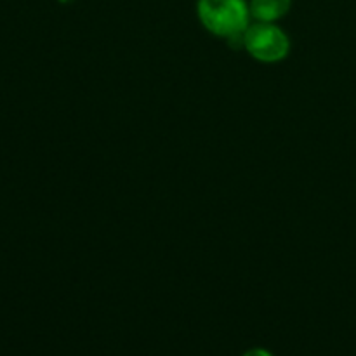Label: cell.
<instances>
[{
  "mask_svg": "<svg viewBox=\"0 0 356 356\" xmlns=\"http://www.w3.org/2000/svg\"><path fill=\"white\" fill-rule=\"evenodd\" d=\"M292 0H252L250 2V14L257 21L273 23L289 13Z\"/></svg>",
  "mask_w": 356,
  "mask_h": 356,
  "instance_id": "3957f363",
  "label": "cell"
},
{
  "mask_svg": "<svg viewBox=\"0 0 356 356\" xmlns=\"http://www.w3.org/2000/svg\"><path fill=\"white\" fill-rule=\"evenodd\" d=\"M245 0H198V17L205 30L226 40H240L249 28Z\"/></svg>",
  "mask_w": 356,
  "mask_h": 356,
  "instance_id": "6da1fadb",
  "label": "cell"
},
{
  "mask_svg": "<svg viewBox=\"0 0 356 356\" xmlns=\"http://www.w3.org/2000/svg\"><path fill=\"white\" fill-rule=\"evenodd\" d=\"M242 45L252 58L263 63L282 61L291 51V40L282 28L273 23L257 21L250 24L242 38Z\"/></svg>",
  "mask_w": 356,
  "mask_h": 356,
  "instance_id": "7a4b0ae2",
  "label": "cell"
},
{
  "mask_svg": "<svg viewBox=\"0 0 356 356\" xmlns=\"http://www.w3.org/2000/svg\"><path fill=\"white\" fill-rule=\"evenodd\" d=\"M243 356H271V355L268 353V351H264V350H252V351H249V353H245Z\"/></svg>",
  "mask_w": 356,
  "mask_h": 356,
  "instance_id": "277c9868",
  "label": "cell"
}]
</instances>
